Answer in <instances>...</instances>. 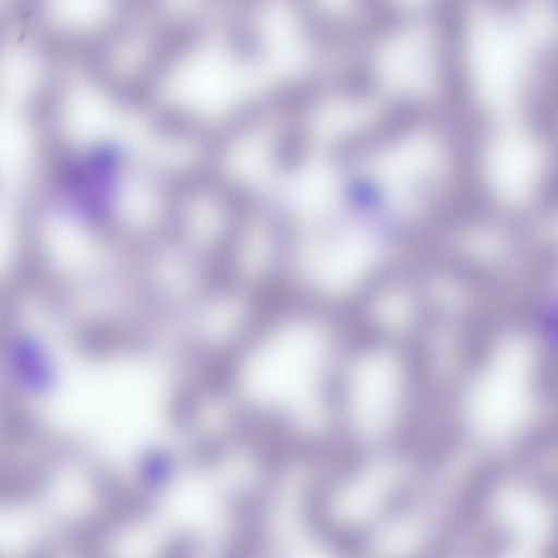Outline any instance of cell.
<instances>
[{
  "label": "cell",
  "instance_id": "7a4b0ae2",
  "mask_svg": "<svg viewBox=\"0 0 558 558\" xmlns=\"http://www.w3.org/2000/svg\"><path fill=\"white\" fill-rule=\"evenodd\" d=\"M422 353L390 342H350L339 378L333 449L421 448L429 366Z\"/></svg>",
  "mask_w": 558,
  "mask_h": 558
},
{
  "label": "cell",
  "instance_id": "3957f363",
  "mask_svg": "<svg viewBox=\"0 0 558 558\" xmlns=\"http://www.w3.org/2000/svg\"><path fill=\"white\" fill-rule=\"evenodd\" d=\"M547 454L482 465L474 478L461 537L469 548L509 558L548 556L556 500Z\"/></svg>",
  "mask_w": 558,
  "mask_h": 558
},
{
  "label": "cell",
  "instance_id": "6da1fadb",
  "mask_svg": "<svg viewBox=\"0 0 558 558\" xmlns=\"http://www.w3.org/2000/svg\"><path fill=\"white\" fill-rule=\"evenodd\" d=\"M545 344L506 338L458 361L451 388L453 444L478 463L548 449L554 409Z\"/></svg>",
  "mask_w": 558,
  "mask_h": 558
}]
</instances>
